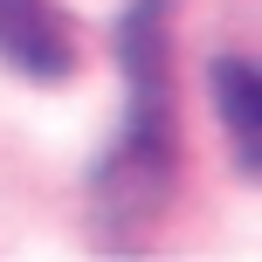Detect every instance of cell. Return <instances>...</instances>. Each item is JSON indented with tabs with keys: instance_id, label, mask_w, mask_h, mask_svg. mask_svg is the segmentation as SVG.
Listing matches in <instances>:
<instances>
[{
	"instance_id": "7a4b0ae2",
	"label": "cell",
	"mask_w": 262,
	"mask_h": 262,
	"mask_svg": "<svg viewBox=\"0 0 262 262\" xmlns=\"http://www.w3.org/2000/svg\"><path fill=\"white\" fill-rule=\"evenodd\" d=\"M0 62L28 83H69L83 62V35L55 0H0Z\"/></svg>"
},
{
	"instance_id": "6da1fadb",
	"label": "cell",
	"mask_w": 262,
	"mask_h": 262,
	"mask_svg": "<svg viewBox=\"0 0 262 262\" xmlns=\"http://www.w3.org/2000/svg\"><path fill=\"white\" fill-rule=\"evenodd\" d=\"M118 62H124V131L118 138L145 145H180V118H172V21L166 0H138L118 28Z\"/></svg>"
},
{
	"instance_id": "3957f363",
	"label": "cell",
	"mask_w": 262,
	"mask_h": 262,
	"mask_svg": "<svg viewBox=\"0 0 262 262\" xmlns=\"http://www.w3.org/2000/svg\"><path fill=\"white\" fill-rule=\"evenodd\" d=\"M207 90H214V111H221V124H228V145H235V166L262 172V76L242 55H221V62L207 69Z\"/></svg>"
}]
</instances>
